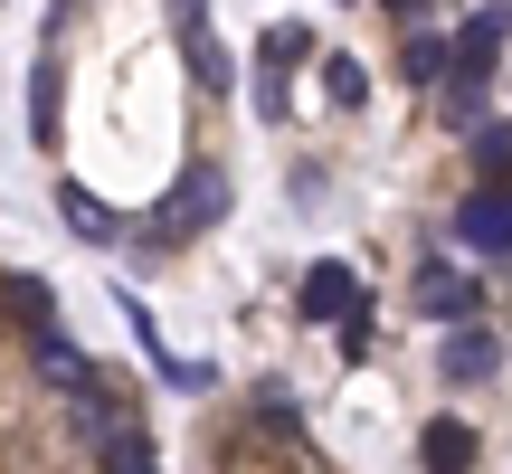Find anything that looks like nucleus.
Segmentation results:
<instances>
[{
  "label": "nucleus",
  "instance_id": "nucleus-14",
  "mask_svg": "<svg viewBox=\"0 0 512 474\" xmlns=\"http://www.w3.org/2000/svg\"><path fill=\"white\" fill-rule=\"evenodd\" d=\"M29 133H38V143H57V67H48V57H38V76H29Z\"/></svg>",
  "mask_w": 512,
  "mask_h": 474
},
{
  "label": "nucleus",
  "instance_id": "nucleus-3",
  "mask_svg": "<svg viewBox=\"0 0 512 474\" xmlns=\"http://www.w3.org/2000/svg\"><path fill=\"white\" fill-rule=\"evenodd\" d=\"M313 57V29L304 19H275L266 38H256V114H285V76Z\"/></svg>",
  "mask_w": 512,
  "mask_h": 474
},
{
  "label": "nucleus",
  "instance_id": "nucleus-5",
  "mask_svg": "<svg viewBox=\"0 0 512 474\" xmlns=\"http://www.w3.org/2000/svg\"><path fill=\"white\" fill-rule=\"evenodd\" d=\"M456 237L484 256H512V190H475V200L456 209Z\"/></svg>",
  "mask_w": 512,
  "mask_h": 474
},
{
  "label": "nucleus",
  "instance_id": "nucleus-12",
  "mask_svg": "<svg viewBox=\"0 0 512 474\" xmlns=\"http://www.w3.org/2000/svg\"><path fill=\"white\" fill-rule=\"evenodd\" d=\"M57 209H67V228H76V237H114V209L95 200V190H76V181H57Z\"/></svg>",
  "mask_w": 512,
  "mask_h": 474
},
{
  "label": "nucleus",
  "instance_id": "nucleus-1",
  "mask_svg": "<svg viewBox=\"0 0 512 474\" xmlns=\"http://www.w3.org/2000/svg\"><path fill=\"white\" fill-rule=\"evenodd\" d=\"M494 57H503V19L494 10L465 19V29L446 38V124H475V114H484V76H494Z\"/></svg>",
  "mask_w": 512,
  "mask_h": 474
},
{
  "label": "nucleus",
  "instance_id": "nucleus-6",
  "mask_svg": "<svg viewBox=\"0 0 512 474\" xmlns=\"http://www.w3.org/2000/svg\"><path fill=\"white\" fill-rule=\"evenodd\" d=\"M38 370H48V380L67 389V399H86V408L105 399V380H95V361H86V351H76V342H67V332H57V323L38 332Z\"/></svg>",
  "mask_w": 512,
  "mask_h": 474
},
{
  "label": "nucleus",
  "instance_id": "nucleus-7",
  "mask_svg": "<svg viewBox=\"0 0 512 474\" xmlns=\"http://www.w3.org/2000/svg\"><path fill=\"white\" fill-rule=\"evenodd\" d=\"M418 304L437 313V323H456V332H465V323L484 313V285H475V275H456V266H427V275H418Z\"/></svg>",
  "mask_w": 512,
  "mask_h": 474
},
{
  "label": "nucleus",
  "instance_id": "nucleus-15",
  "mask_svg": "<svg viewBox=\"0 0 512 474\" xmlns=\"http://www.w3.org/2000/svg\"><path fill=\"white\" fill-rule=\"evenodd\" d=\"M380 10H399V19H408V10H418V0H380Z\"/></svg>",
  "mask_w": 512,
  "mask_h": 474
},
{
  "label": "nucleus",
  "instance_id": "nucleus-8",
  "mask_svg": "<svg viewBox=\"0 0 512 474\" xmlns=\"http://www.w3.org/2000/svg\"><path fill=\"white\" fill-rule=\"evenodd\" d=\"M304 313H313V323H351V313H361V275L323 256V266L304 275Z\"/></svg>",
  "mask_w": 512,
  "mask_h": 474
},
{
  "label": "nucleus",
  "instance_id": "nucleus-4",
  "mask_svg": "<svg viewBox=\"0 0 512 474\" xmlns=\"http://www.w3.org/2000/svg\"><path fill=\"white\" fill-rule=\"evenodd\" d=\"M76 427L105 446V474H152V437H143V427H114V408H105V399H95Z\"/></svg>",
  "mask_w": 512,
  "mask_h": 474
},
{
  "label": "nucleus",
  "instance_id": "nucleus-10",
  "mask_svg": "<svg viewBox=\"0 0 512 474\" xmlns=\"http://www.w3.org/2000/svg\"><path fill=\"white\" fill-rule=\"evenodd\" d=\"M475 456H484V446H475V427H456V418H437V427L418 437V465H427V474H465Z\"/></svg>",
  "mask_w": 512,
  "mask_h": 474
},
{
  "label": "nucleus",
  "instance_id": "nucleus-11",
  "mask_svg": "<svg viewBox=\"0 0 512 474\" xmlns=\"http://www.w3.org/2000/svg\"><path fill=\"white\" fill-rule=\"evenodd\" d=\"M475 181L484 190L512 181V124H475Z\"/></svg>",
  "mask_w": 512,
  "mask_h": 474
},
{
  "label": "nucleus",
  "instance_id": "nucleus-13",
  "mask_svg": "<svg viewBox=\"0 0 512 474\" xmlns=\"http://www.w3.org/2000/svg\"><path fill=\"white\" fill-rule=\"evenodd\" d=\"M323 95L332 105H370V67L361 57H323Z\"/></svg>",
  "mask_w": 512,
  "mask_h": 474
},
{
  "label": "nucleus",
  "instance_id": "nucleus-2",
  "mask_svg": "<svg viewBox=\"0 0 512 474\" xmlns=\"http://www.w3.org/2000/svg\"><path fill=\"white\" fill-rule=\"evenodd\" d=\"M219 209H228V171H181V190H171L162 209H143V247H190L200 228H219Z\"/></svg>",
  "mask_w": 512,
  "mask_h": 474
},
{
  "label": "nucleus",
  "instance_id": "nucleus-9",
  "mask_svg": "<svg viewBox=\"0 0 512 474\" xmlns=\"http://www.w3.org/2000/svg\"><path fill=\"white\" fill-rule=\"evenodd\" d=\"M494 370H503V342H494V332H484V323H465L456 342H446V380H456V389L494 380Z\"/></svg>",
  "mask_w": 512,
  "mask_h": 474
}]
</instances>
